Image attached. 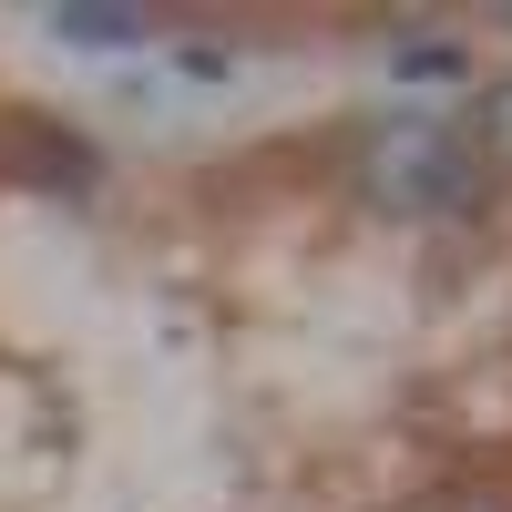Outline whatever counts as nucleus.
<instances>
[{
	"instance_id": "nucleus-1",
	"label": "nucleus",
	"mask_w": 512,
	"mask_h": 512,
	"mask_svg": "<svg viewBox=\"0 0 512 512\" xmlns=\"http://www.w3.org/2000/svg\"><path fill=\"white\" fill-rule=\"evenodd\" d=\"M369 185H379V205H400V216H451V205H472L482 195L472 123H390V134L369 144Z\"/></svg>"
},
{
	"instance_id": "nucleus-2",
	"label": "nucleus",
	"mask_w": 512,
	"mask_h": 512,
	"mask_svg": "<svg viewBox=\"0 0 512 512\" xmlns=\"http://www.w3.org/2000/svg\"><path fill=\"white\" fill-rule=\"evenodd\" d=\"M52 31H62V41H82V52H113V41H134L144 21H134V11H93V0H62Z\"/></svg>"
},
{
	"instance_id": "nucleus-3",
	"label": "nucleus",
	"mask_w": 512,
	"mask_h": 512,
	"mask_svg": "<svg viewBox=\"0 0 512 512\" xmlns=\"http://www.w3.org/2000/svg\"><path fill=\"white\" fill-rule=\"evenodd\" d=\"M472 144H482V164H512V82H502V93H482V113H472Z\"/></svg>"
},
{
	"instance_id": "nucleus-4",
	"label": "nucleus",
	"mask_w": 512,
	"mask_h": 512,
	"mask_svg": "<svg viewBox=\"0 0 512 512\" xmlns=\"http://www.w3.org/2000/svg\"><path fill=\"white\" fill-rule=\"evenodd\" d=\"M400 72H410V82H441V72H461V52H441V41H420V52H400Z\"/></svg>"
}]
</instances>
